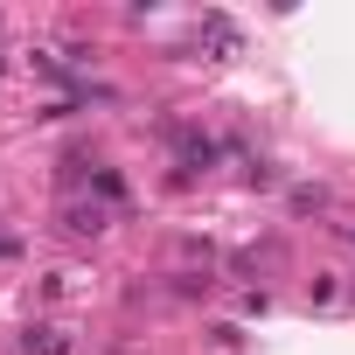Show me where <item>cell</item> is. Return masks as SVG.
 Instances as JSON below:
<instances>
[{
	"label": "cell",
	"instance_id": "2",
	"mask_svg": "<svg viewBox=\"0 0 355 355\" xmlns=\"http://www.w3.org/2000/svg\"><path fill=\"white\" fill-rule=\"evenodd\" d=\"M202 42H209V56L223 63V56H237V21L230 15H202Z\"/></svg>",
	"mask_w": 355,
	"mask_h": 355
},
{
	"label": "cell",
	"instance_id": "5",
	"mask_svg": "<svg viewBox=\"0 0 355 355\" xmlns=\"http://www.w3.org/2000/svg\"><path fill=\"white\" fill-rule=\"evenodd\" d=\"M63 230H77V237H98V230H105V209H70V216H63Z\"/></svg>",
	"mask_w": 355,
	"mask_h": 355
},
{
	"label": "cell",
	"instance_id": "3",
	"mask_svg": "<svg viewBox=\"0 0 355 355\" xmlns=\"http://www.w3.org/2000/svg\"><path fill=\"white\" fill-rule=\"evenodd\" d=\"M91 196L112 202V209H125V174H119V167H98V174H91Z\"/></svg>",
	"mask_w": 355,
	"mask_h": 355
},
{
	"label": "cell",
	"instance_id": "1",
	"mask_svg": "<svg viewBox=\"0 0 355 355\" xmlns=\"http://www.w3.org/2000/svg\"><path fill=\"white\" fill-rule=\"evenodd\" d=\"M167 139H174V153H182V174L216 167V139H209V132H196V125H167Z\"/></svg>",
	"mask_w": 355,
	"mask_h": 355
},
{
	"label": "cell",
	"instance_id": "6",
	"mask_svg": "<svg viewBox=\"0 0 355 355\" xmlns=\"http://www.w3.org/2000/svg\"><path fill=\"white\" fill-rule=\"evenodd\" d=\"M0 258H15V237H8V230H0Z\"/></svg>",
	"mask_w": 355,
	"mask_h": 355
},
{
	"label": "cell",
	"instance_id": "4",
	"mask_svg": "<svg viewBox=\"0 0 355 355\" xmlns=\"http://www.w3.org/2000/svg\"><path fill=\"white\" fill-rule=\"evenodd\" d=\"M63 348H70V341H63L56 327H28V334H21V355H63Z\"/></svg>",
	"mask_w": 355,
	"mask_h": 355
}]
</instances>
